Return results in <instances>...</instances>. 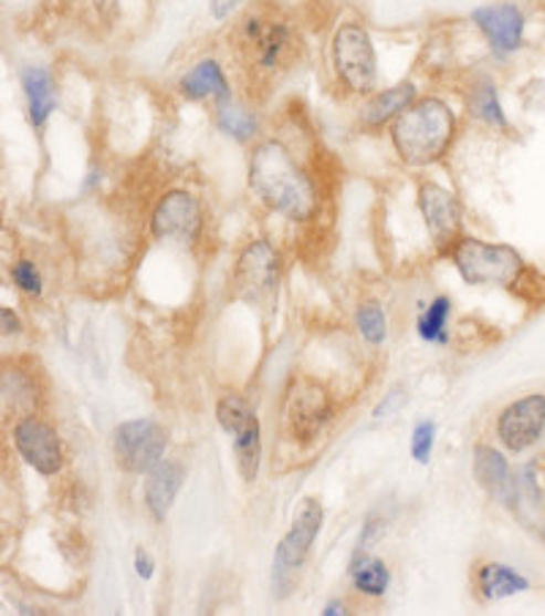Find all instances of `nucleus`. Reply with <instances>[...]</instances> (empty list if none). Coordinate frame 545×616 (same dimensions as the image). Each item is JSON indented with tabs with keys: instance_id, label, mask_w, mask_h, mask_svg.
I'll use <instances>...</instances> for the list:
<instances>
[{
	"instance_id": "f257e3e1",
	"label": "nucleus",
	"mask_w": 545,
	"mask_h": 616,
	"mask_svg": "<svg viewBox=\"0 0 545 616\" xmlns=\"http://www.w3.org/2000/svg\"><path fill=\"white\" fill-rule=\"evenodd\" d=\"M249 186L262 205L290 221H312L319 208L314 180L279 139L256 145L249 158Z\"/></svg>"
},
{
	"instance_id": "bb28decb",
	"label": "nucleus",
	"mask_w": 545,
	"mask_h": 616,
	"mask_svg": "<svg viewBox=\"0 0 545 616\" xmlns=\"http://www.w3.org/2000/svg\"><path fill=\"white\" fill-rule=\"evenodd\" d=\"M357 327L368 344H382L388 338V314L379 303L368 301L357 309Z\"/></svg>"
},
{
	"instance_id": "412c9836",
	"label": "nucleus",
	"mask_w": 545,
	"mask_h": 616,
	"mask_svg": "<svg viewBox=\"0 0 545 616\" xmlns=\"http://www.w3.org/2000/svg\"><path fill=\"white\" fill-rule=\"evenodd\" d=\"M467 104H469V113L478 117L480 123H485V126L494 128V132H507V117L500 104V96H496L494 82L480 80L478 85L469 87Z\"/></svg>"
},
{
	"instance_id": "c9c22d12",
	"label": "nucleus",
	"mask_w": 545,
	"mask_h": 616,
	"mask_svg": "<svg viewBox=\"0 0 545 616\" xmlns=\"http://www.w3.org/2000/svg\"><path fill=\"white\" fill-rule=\"evenodd\" d=\"M336 614H347V606H344L342 601H338V603H331V606L325 608V616H336Z\"/></svg>"
},
{
	"instance_id": "5701e85b",
	"label": "nucleus",
	"mask_w": 545,
	"mask_h": 616,
	"mask_svg": "<svg viewBox=\"0 0 545 616\" xmlns=\"http://www.w3.org/2000/svg\"><path fill=\"white\" fill-rule=\"evenodd\" d=\"M232 450L234 461H238L240 474L243 480L254 483L256 472H260V459H262V442H260V420H251L249 426L240 428L238 434H232Z\"/></svg>"
},
{
	"instance_id": "0eeeda50",
	"label": "nucleus",
	"mask_w": 545,
	"mask_h": 616,
	"mask_svg": "<svg viewBox=\"0 0 545 616\" xmlns=\"http://www.w3.org/2000/svg\"><path fill=\"white\" fill-rule=\"evenodd\" d=\"M281 281V254L271 240H254L245 246L234 265V295L249 303L271 297Z\"/></svg>"
},
{
	"instance_id": "2eb2a0df",
	"label": "nucleus",
	"mask_w": 545,
	"mask_h": 616,
	"mask_svg": "<svg viewBox=\"0 0 545 616\" xmlns=\"http://www.w3.org/2000/svg\"><path fill=\"white\" fill-rule=\"evenodd\" d=\"M474 478H478L480 489L494 497L496 502L513 510L518 508V489H515V480L510 474V463L500 450L489 448V445H480L474 450Z\"/></svg>"
},
{
	"instance_id": "cd10ccee",
	"label": "nucleus",
	"mask_w": 545,
	"mask_h": 616,
	"mask_svg": "<svg viewBox=\"0 0 545 616\" xmlns=\"http://www.w3.org/2000/svg\"><path fill=\"white\" fill-rule=\"evenodd\" d=\"M11 281H14L17 290L31 297H39L41 290H44V281H41L36 262L31 260H17L14 265H11Z\"/></svg>"
},
{
	"instance_id": "dca6fc26",
	"label": "nucleus",
	"mask_w": 545,
	"mask_h": 616,
	"mask_svg": "<svg viewBox=\"0 0 545 616\" xmlns=\"http://www.w3.org/2000/svg\"><path fill=\"white\" fill-rule=\"evenodd\" d=\"M184 486V467L178 461H158L145 480V504L156 521L167 519L175 497Z\"/></svg>"
},
{
	"instance_id": "2f4dec72",
	"label": "nucleus",
	"mask_w": 545,
	"mask_h": 616,
	"mask_svg": "<svg viewBox=\"0 0 545 616\" xmlns=\"http://www.w3.org/2000/svg\"><path fill=\"white\" fill-rule=\"evenodd\" d=\"M134 565H137V576L139 578L148 581L150 576H154V560H150V556H148V551L139 549L137 556H134Z\"/></svg>"
},
{
	"instance_id": "9b49d317",
	"label": "nucleus",
	"mask_w": 545,
	"mask_h": 616,
	"mask_svg": "<svg viewBox=\"0 0 545 616\" xmlns=\"http://www.w3.org/2000/svg\"><path fill=\"white\" fill-rule=\"evenodd\" d=\"M545 431V396L543 393H532V396L521 398V401L510 404L505 413L500 415L496 434H500L502 445L513 453H524L530 450Z\"/></svg>"
},
{
	"instance_id": "f03ea898",
	"label": "nucleus",
	"mask_w": 545,
	"mask_h": 616,
	"mask_svg": "<svg viewBox=\"0 0 545 616\" xmlns=\"http://www.w3.org/2000/svg\"><path fill=\"white\" fill-rule=\"evenodd\" d=\"M390 139L401 161L412 167H429L453 145L455 113L442 98H420L392 121Z\"/></svg>"
},
{
	"instance_id": "a211bd4d",
	"label": "nucleus",
	"mask_w": 545,
	"mask_h": 616,
	"mask_svg": "<svg viewBox=\"0 0 545 616\" xmlns=\"http://www.w3.org/2000/svg\"><path fill=\"white\" fill-rule=\"evenodd\" d=\"M415 98H418V87H415V82H398V85L388 87V91L377 93V96L363 107V115H360L363 126L379 128L385 126V123L396 121L403 109L412 107Z\"/></svg>"
},
{
	"instance_id": "20e7f679",
	"label": "nucleus",
	"mask_w": 545,
	"mask_h": 616,
	"mask_svg": "<svg viewBox=\"0 0 545 616\" xmlns=\"http://www.w3.org/2000/svg\"><path fill=\"white\" fill-rule=\"evenodd\" d=\"M455 270L474 286H515L526 273V262L513 246L461 238L450 251Z\"/></svg>"
},
{
	"instance_id": "7ed1b4c3",
	"label": "nucleus",
	"mask_w": 545,
	"mask_h": 616,
	"mask_svg": "<svg viewBox=\"0 0 545 616\" xmlns=\"http://www.w3.org/2000/svg\"><path fill=\"white\" fill-rule=\"evenodd\" d=\"M234 41H238L240 61L254 80H273L295 55L292 28L281 17L260 14V11L240 20Z\"/></svg>"
},
{
	"instance_id": "f8f14e48",
	"label": "nucleus",
	"mask_w": 545,
	"mask_h": 616,
	"mask_svg": "<svg viewBox=\"0 0 545 616\" xmlns=\"http://www.w3.org/2000/svg\"><path fill=\"white\" fill-rule=\"evenodd\" d=\"M331 398L312 379H295L286 393V424L297 439H314L331 420Z\"/></svg>"
},
{
	"instance_id": "4468645a",
	"label": "nucleus",
	"mask_w": 545,
	"mask_h": 616,
	"mask_svg": "<svg viewBox=\"0 0 545 616\" xmlns=\"http://www.w3.org/2000/svg\"><path fill=\"white\" fill-rule=\"evenodd\" d=\"M14 445L20 456L41 474H57L63 467L61 439L55 428L39 418H22L14 426Z\"/></svg>"
},
{
	"instance_id": "b1692460",
	"label": "nucleus",
	"mask_w": 545,
	"mask_h": 616,
	"mask_svg": "<svg viewBox=\"0 0 545 616\" xmlns=\"http://www.w3.org/2000/svg\"><path fill=\"white\" fill-rule=\"evenodd\" d=\"M352 581H355V589L363 592L368 597L385 595L390 584V573L385 567V562L374 560V556H357L355 565H352Z\"/></svg>"
},
{
	"instance_id": "473e14b6",
	"label": "nucleus",
	"mask_w": 545,
	"mask_h": 616,
	"mask_svg": "<svg viewBox=\"0 0 545 616\" xmlns=\"http://www.w3.org/2000/svg\"><path fill=\"white\" fill-rule=\"evenodd\" d=\"M382 530H385V526L379 524V521H368L366 530H363V537H360V549H368V545H371L374 540L382 535Z\"/></svg>"
},
{
	"instance_id": "4be33fe9",
	"label": "nucleus",
	"mask_w": 545,
	"mask_h": 616,
	"mask_svg": "<svg viewBox=\"0 0 545 616\" xmlns=\"http://www.w3.org/2000/svg\"><path fill=\"white\" fill-rule=\"evenodd\" d=\"M216 126L219 132H224L227 137L238 139V143H249L251 137H256L260 132V117L254 115V109L243 107L238 102H224L216 107Z\"/></svg>"
},
{
	"instance_id": "7c9ffc66",
	"label": "nucleus",
	"mask_w": 545,
	"mask_h": 616,
	"mask_svg": "<svg viewBox=\"0 0 545 616\" xmlns=\"http://www.w3.org/2000/svg\"><path fill=\"white\" fill-rule=\"evenodd\" d=\"M401 404H403V393L396 387V390H390L388 396L382 398V404H379V407L374 409V418H388V415L396 413V409L401 407Z\"/></svg>"
},
{
	"instance_id": "72a5a7b5",
	"label": "nucleus",
	"mask_w": 545,
	"mask_h": 616,
	"mask_svg": "<svg viewBox=\"0 0 545 616\" xmlns=\"http://www.w3.org/2000/svg\"><path fill=\"white\" fill-rule=\"evenodd\" d=\"M0 320H3V333L9 336V333H20V320H17V314L11 309H3L0 311Z\"/></svg>"
},
{
	"instance_id": "c85d7f7f",
	"label": "nucleus",
	"mask_w": 545,
	"mask_h": 616,
	"mask_svg": "<svg viewBox=\"0 0 545 616\" xmlns=\"http://www.w3.org/2000/svg\"><path fill=\"white\" fill-rule=\"evenodd\" d=\"M433 434H437V426H433L431 420H426V424H420L418 428H415V434H412V456H415V461L426 463V461L431 459Z\"/></svg>"
},
{
	"instance_id": "6ab92c4d",
	"label": "nucleus",
	"mask_w": 545,
	"mask_h": 616,
	"mask_svg": "<svg viewBox=\"0 0 545 616\" xmlns=\"http://www.w3.org/2000/svg\"><path fill=\"white\" fill-rule=\"evenodd\" d=\"M20 80H22V91H25V98H28V115H31V123L36 128H41L57 104L55 82H52L50 72L41 66L22 69Z\"/></svg>"
},
{
	"instance_id": "aec40b11",
	"label": "nucleus",
	"mask_w": 545,
	"mask_h": 616,
	"mask_svg": "<svg viewBox=\"0 0 545 616\" xmlns=\"http://www.w3.org/2000/svg\"><path fill=\"white\" fill-rule=\"evenodd\" d=\"M478 586L480 595L485 601H505V597L521 595V592L530 589V581L521 573H515L513 567L500 565V562H489L478 571Z\"/></svg>"
},
{
	"instance_id": "f3484780",
	"label": "nucleus",
	"mask_w": 545,
	"mask_h": 616,
	"mask_svg": "<svg viewBox=\"0 0 545 616\" xmlns=\"http://www.w3.org/2000/svg\"><path fill=\"white\" fill-rule=\"evenodd\" d=\"M178 87L191 102H205V98H213L216 104L230 102V82L216 61H199L180 77Z\"/></svg>"
},
{
	"instance_id": "423d86ee",
	"label": "nucleus",
	"mask_w": 545,
	"mask_h": 616,
	"mask_svg": "<svg viewBox=\"0 0 545 616\" xmlns=\"http://www.w3.org/2000/svg\"><path fill=\"white\" fill-rule=\"evenodd\" d=\"M333 69L349 93H371L377 85V52L360 22H344L333 33Z\"/></svg>"
},
{
	"instance_id": "393cba45",
	"label": "nucleus",
	"mask_w": 545,
	"mask_h": 616,
	"mask_svg": "<svg viewBox=\"0 0 545 616\" xmlns=\"http://www.w3.org/2000/svg\"><path fill=\"white\" fill-rule=\"evenodd\" d=\"M448 316H450V297H433L431 306H426L418 320V333L423 342L448 344Z\"/></svg>"
},
{
	"instance_id": "a878e982",
	"label": "nucleus",
	"mask_w": 545,
	"mask_h": 616,
	"mask_svg": "<svg viewBox=\"0 0 545 616\" xmlns=\"http://www.w3.org/2000/svg\"><path fill=\"white\" fill-rule=\"evenodd\" d=\"M216 418H219V424L227 434H238L240 428L249 426L256 415H254V409L245 404V398L232 396L230 393V396L221 398L219 407H216Z\"/></svg>"
},
{
	"instance_id": "9d476101",
	"label": "nucleus",
	"mask_w": 545,
	"mask_h": 616,
	"mask_svg": "<svg viewBox=\"0 0 545 616\" xmlns=\"http://www.w3.org/2000/svg\"><path fill=\"white\" fill-rule=\"evenodd\" d=\"M167 450V431L154 420H132L115 431V456L126 472H150Z\"/></svg>"
},
{
	"instance_id": "f704fd0d",
	"label": "nucleus",
	"mask_w": 545,
	"mask_h": 616,
	"mask_svg": "<svg viewBox=\"0 0 545 616\" xmlns=\"http://www.w3.org/2000/svg\"><path fill=\"white\" fill-rule=\"evenodd\" d=\"M93 3H96V9L102 11L104 17H113L117 9V0H93Z\"/></svg>"
},
{
	"instance_id": "c756f323",
	"label": "nucleus",
	"mask_w": 545,
	"mask_h": 616,
	"mask_svg": "<svg viewBox=\"0 0 545 616\" xmlns=\"http://www.w3.org/2000/svg\"><path fill=\"white\" fill-rule=\"evenodd\" d=\"M240 3H243V0H210V17H213L216 22L230 20Z\"/></svg>"
},
{
	"instance_id": "ddd939ff",
	"label": "nucleus",
	"mask_w": 545,
	"mask_h": 616,
	"mask_svg": "<svg viewBox=\"0 0 545 616\" xmlns=\"http://www.w3.org/2000/svg\"><path fill=\"white\" fill-rule=\"evenodd\" d=\"M472 22L496 55H513L524 46L526 17L515 3H491L472 11Z\"/></svg>"
},
{
	"instance_id": "39448f33",
	"label": "nucleus",
	"mask_w": 545,
	"mask_h": 616,
	"mask_svg": "<svg viewBox=\"0 0 545 616\" xmlns=\"http://www.w3.org/2000/svg\"><path fill=\"white\" fill-rule=\"evenodd\" d=\"M319 526L322 504L316 500H303L297 504L295 515H292L290 532L281 537L273 556V586L279 597H284L295 586L297 573H301L303 562H306L308 551H312V543L319 535Z\"/></svg>"
},
{
	"instance_id": "6e6552de",
	"label": "nucleus",
	"mask_w": 545,
	"mask_h": 616,
	"mask_svg": "<svg viewBox=\"0 0 545 616\" xmlns=\"http://www.w3.org/2000/svg\"><path fill=\"white\" fill-rule=\"evenodd\" d=\"M418 205L423 213L426 230L431 234V243L437 246L439 254L453 251V246L459 243L464 234V213H461V202L453 191H448L439 184H420L418 189Z\"/></svg>"
},
{
	"instance_id": "1a4fd4ad",
	"label": "nucleus",
	"mask_w": 545,
	"mask_h": 616,
	"mask_svg": "<svg viewBox=\"0 0 545 616\" xmlns=\"http://www.w3.org/2000/svg\"><path fill=\"white\" fill-rule=\"evenodd\" d=\"M202 205L189 191H169L156 202L150 216V232L156 240H180V243H197L202 234Z\"/></svg>"
}]
</instances>
